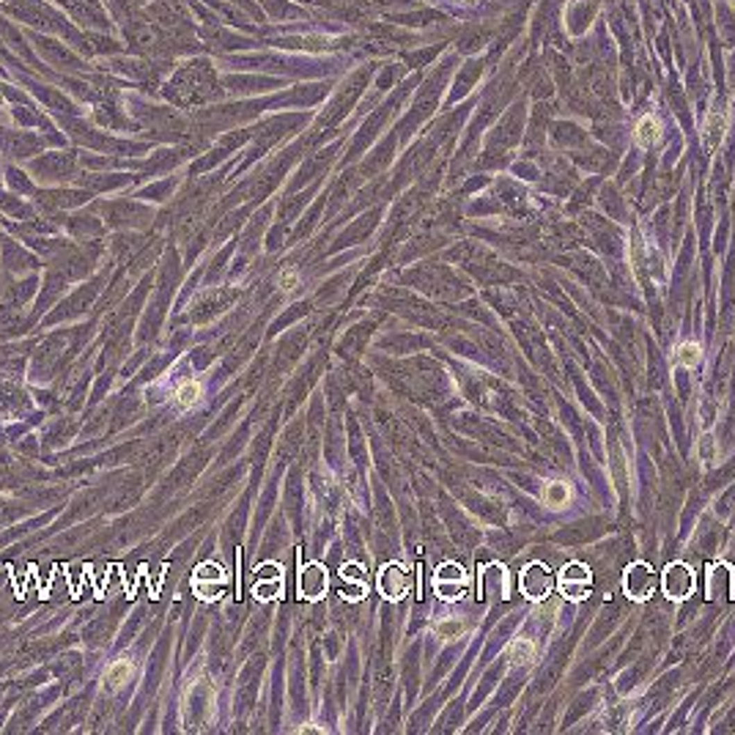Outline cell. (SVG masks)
<instances>
[{
  "label": "cell",
  "instance_id": "4",
  "mask_svg": "<svg viewBox=\"0 0 735 735\" xmlns=\"http://www.w3.org/2000/svg\"><path fill=\"white\" fill-rule=\"evenodd\" d=\"M560 584H563V595L566 598H571V601H584L590 595L593 573H590V568L582 566V563H571L560 573Z\"/></svg>",
  "mask_w": 735,
  "mask_h": 735
},
{
  "label": "cell",
  "instance_id": "7",
  "mask_svg": "<svg viewBox=\"0 0 735 735\" xmlns=\"http://www.w3.org/2000/svg\"><path fill=\"white\" fill-rule=\"evenodd\" d=\"M132 675H135V661L132 659H115L105 670V683H108V688L115 691V688L126 686V680H132Z\"/></svg>",
  "mask_w": 735,
  "mask_h": 735
},
{
  "label": "cell",
  "instance_id": "14",
  "mask_svg": "<svg viewBox=\"0 0 735 735\" xmlns=\"http://www.w3.org/2000/svg\"><path fill=\"white\" fill-rule=\"evenodd\" d=\"M716 584H719V593L725 590V584H727V568L725 566H713V568H708V598H716Z\"/></svg>",
  "mask_w": 735,
  "mask_h": 735
},
{
  "label": "cell",
  "instance_id": "5",
  "mask_svg": "<svg viewBox=\"0 0 735 735\" xmlns=\"http://www.w3.org/2000/svg\"><path fill=\"white\" fill-rule=\"evenodd\" d=\"M379 587H382V595L385 598H403L409 590H412V576L409 571L400 566H385L382 568V576H379Z\"/></svg>",
  "mask_w": 735,
  "mask_h": 735
},
{
  "label": "cell",
  "instance_id": "11",
  "mask_svg": "<svg viewBox=\"0 0 735 735\" xmlns=\"http://www.w3.org/2000/svg\"><path fill=\"white\" fill-rule=\"evenodd\" d=\"M434 582L437 584H466L469 587V573L458 566V563H445V566L434 573Z\"/></svg>",
  "mask_w": 735,
  "mask_h": 735
},
{
  "label": "cell",
  "instance_id": "8",
  "mask_svg": "<svg viewBox=\"0 0 735 735\" xmlns=\"http://www.w3.org/2000/svg\"><path fill=\"white\" fill-rule=\"evenodd\" d=\"M659 137H661L659 118H653V115L639 118V124H636V143L639 146H653V143H659Z\"/></svg>",
  "mask_w": 735,
  "mask_h": 735
},
{
  "label": "cell",
  "instance_id": "19",
  "mask_svg": "<svg viewBox=\"0 0 735 735\" xmlns=\"http://www.w3.org/2000/svg\"><path fill=\"white\" fill-rule=\"evenodd\" d=\"M733 593H735V573H733Z\"/></svg>",
  "mask_w": 735,
  "mask_h": 735
},
{
  "label": "cell",
  "instance_id": "13",
  "mask_svg": "<svg viewBox=\"0 0 735 735\" xmlns=\"http://www.w3.org/2000/svg\"><path fill=\"white\" fill-rule=\"evenodd\" d=\"M434 631H437V636H442V639H455V636H464V634H466V623L455 620V618H448V620L437 623Z\"/></svg>",
  "mask_w": 735,
  "mask_h": 735
},
{
  "label": "cell",
  "instance_id": "15",
  "mask_svg": "<svg viewBox=\"0 0 735 735\" xmlns=\"http://www.w3.org/2000/svg\"><path fill=\"white\" fill-rule=\"evenodd\" d=\"M725 124H727L725 113H711V115H708V124H705V137H708V143H711V146H713V143L722 137V132H725Z\"/></svg>",
  "mask_w": 735,
  "mask_h": 735
},
{
  "label": "cell",
  "instance_id": "12",
  "mask_svg": "<svg viewBox=\"0 0 735 735\" xmlns=\"http://www.w3.org/2000/svg\"><path fill=\"white\" fill-rule=\"evenodd\" d=\"M675 360H678L683 368H697V365L702 362V348H700V343H691V340L680 343L678 348H675Z\"/></svg>",
  "mask_w": 735,
  "mask_h": 735
},
{
  "label": "cell",
  "instance_id": "2",
  "mask_svg": "<svg viewBox=\"0 0 735 735\" xmlns=\"http://www.w3.org/2000/svg\"><path fill=\"white\" fill-rule=\"evenodd\" d=\"M623 587H625V595L634 598V601H648L653 595V587H656V576H653V568L648 563H631L625 568V576H623Z\"/></svg>",
  "mask_w": 735,
  "mask_h": 735
},
{
  "label": "cell",
  "instance_id": "1",
  "mask_svg": "<svg viewBox=\"0 0 735 735\" xmlns=\"http://www.w3.org/2000/svg\"><path fill=\"white\" fill-rule=\"evenodd\" d=\"M555 584H557L555 573L543 563H530L518 573V590L530 601H546L555 593Z\"/></svg>",
  "mask_w": 735,
  "mask_h": 735
},
{
  "label": "cell",
  "instance_id": "10",
  "mask_svg": "<svg viewBox=\"0 0 735 735\" xmlns=\"http://www.w3.org/2000/svg\"><path fill=\"white\" fill-rule=\"evenodd\" d=\"M543 500H546L549 508H566L568 502H571V486H568L566 480H552V483H546V489H543Z\"/></svg>",
  "mask_w": 735,
  "mask_h": 735
},
{
  "label": "cell",
  "instance_id": "16",
  "mask_svg": "<svg viewBox=\"0 0 735 735\" xmlns=\"http://www.w3.org/2000/svg\"><path fill=\"white\" fill-rule=\"evenodd\" d=\"M466 590H469L466 584H437V595L442 601H461Z\"/></svg>",
  "mask_w": 735,
  "mask_h": 735
},
{
  "label": "cell",
  "instance_id": "18",
  "mask_svg": "<svg viewBox=\"0 0 735 735\" xmlns=\"http://www.w3.org/2000/svg\"><path fill=\"white\" fill-rule=\"evenodd\" d=\"M299 733H324V727H313V725H302Z\"/></svg>",
  "mask_w": 735,
  "mask_h": 735
},
{
  "label": "cell",
  "instance_id": "3",
  "mask_svg": "<svg viewBox=\"0 0 735 735\" xmlns=\"http://www.w3.org/2000/svg\"><path fill=\"white\" fill-rule=\"evenodd\" d=\"M661 587L667 593V598L673 601H683L694 593V571L686 563H670L661 573Z\"/></svg>",
  "mask_w": 735,
  "mask_h": 735
},
{
  "label": "cell",
  "instance_id": "6",
  "mask_svg": "<svg viewBox=\"0 0 735 735\" xmlns=\"http://www.w3.org/2000/svg\"><path fill=\"white\" fill-rule=\"evenodd\" d=\"M173 400L178 409H192L203 400V385L198 379H184L178 382V387L173 390Z\"/></svg>",
  "mask_w": 735,
  "mask_h": 735
},
{
  "label": "cell",
  "instance_id": "9",
  "mask_svg": "<svg viewBox=\"0 0 735 735\" xmlns=\"http://www.w3.org/2000/svg\"><path fill=\"white\" fill-rule=\"evenodd\" d=\"M538 659V648L532 639H516L513 648H510V661L516 667H530L532 661Z\"/></svg>",
  "mask_w": 735,
  "mask_h": 735
},
{
  "label": "cell",
  "instance_id": "17",
  "mask_svg": "<svg viewBox=\"0 0 735 735\" xmlns=\"http://www.w3.org/2000/svg\"><path fill=\"white\" fill-rule=\"evenodd\" d=\"M302 283V278H299V272L296 269H283L280 272V278H278V285H280V291L283 294H291V291H296V285Z\"/></svg>",
  "mask_w": 735,
  "mask_h": 735
}]
</instances>
